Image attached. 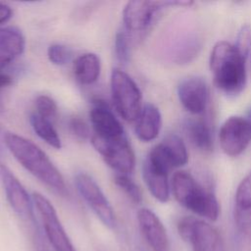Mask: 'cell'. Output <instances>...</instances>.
I'll use <instances>...</instances> for the list:
<instances>
[{
    "mask_svg": "<svg viewBox=\"0 0 251 251\" xmlns=\"http://www.w3.org/2000/svg\"><path fill=\"white\" fill-rule=\"evenodd\" d=\"M29 123L31 125L32 129L39 138H41L51 147L55 149H61V138L49 120H46L35 113L30 116Z\"/></svg>",
    "mask_w": 251,
    "mask_h": 251,
    "instance_id": "cell-21",
    "label": "cell"
},
{
    "mask_svg": "<svg viewBox=\"0 0 251 251\" xmlns=\"http://www.w3.org/2000/svg\"><path fill=\"white\" fill-rule=\"evenodd\" d=\"M234 221L237 228L243 234L251 237V209L234 207Z\"/></svg>",
    "mask_w": 251,
    "mask_h": 251,
    "instance_id": "cell-28",
    "label": "cell"
},
{
    "mask_svg": "<svg viewBox=\"0 0 251 251\" xmlns=\"http://www.w3.org/2000/svg\"><path fill=\"white\" fill-rule=\"evenodd\" d=\"M177 230L191 244L193 251H226L220 232L205 221L183 217L177 223Z\"/></svg>",
    "mask_w": 251,
    "mask_h": 251,
    "instance_id": "cell-5",
    "label": "cell"
},
{
    "mask_svg": "<svg viewBox=\"0 0 251 251\" xmlns=\"http://www.w3.org/2000/svg\"><path fill=\"white\" fill-rule=\"evenodd\" d=\"M32 240H33V248L34 251H50L48 249L47 244L45 243L42 234L40 233L39 229L36 227L33 230V235H32Z\"/></svg>",
    "mask_w": 251,
    "mask_h": 251,
    "instance_id": "cell-30",
    "label": "cell"
},
{
    "mask_svg": "<svg viewBox=\"0 0 251 251\" xmlns=\"http://www.w3.org/2000/svg\"><path fill=\"white\" fill-rule=\"evenodd\" d=\"M140 231L153 251H171L167 230L158 216L147 208L137 212Z\"/></svg>",
    "mask_w": 251,
    "mask_h": 251,
    "instance_id": "cell-14",
    "label": "cell"
},
{
    "mask_svg": "<svg viewBox=\"0 0 251 251\" xmlns=\"http://www.w3.org/2000/svg\"><path fill=\"white\" fill-rule=\"evenodd\" d=\"M91 142L106 164L118 174L128 175L133 171L135 156L126 135L116 138H102L93 134Z\"/></svg>",
    "mask_w": 251,
    "mask_h": 251,
    "instance_id": "cell-6",
    "label": "cell"
},
{
    "mask_svg": "<svg viewBox=\"0 0 251 251\" xmlns=\"http://www.w3.org/2000/svg\"><path fill=\"white\" fill-rule=\"evenodd\" d=\"M235 207L251 209V171L242 178L236 188Z\"/></svg>",
    "mask_w": 251,
    "mask_h": 251,
    "instance_id": "cell-23",
    "label": "cell"
},
{
    "mask_svg": "<svg viewBox=\"0 0 251 251\" xmlns=\"http://www.w3.org/2000/svg\"><path fill=\"white\" fill-rule=\"evenodd\" d=\"M146 158L170 172L174 168L185 165L188 160V153L184 142L179 136L169 134L151 149Z\"/></svg>",
    "mask_w": 251,
    "mask_h": 251,
    "instance_id": "cell-12",
    "label": "cell"
},
{
    "mask_svg": "<svg viewBox=\"0 0 251 251\" xmlns=\"http://www.w3.org/2000/svg\"><path fill=\"white\" fill-rule=\"evenodd\" d=\"M35 108L36 114L46 120H52L56 117L57 114V104L56 102L48 95H38L35 99Z\"/></svg>",
    "mask_w": 251,
    "mask_h": 251,
    "instance_id": "cell-24",
    "label": "cell"
},
{
    "mask_svg": "<svg viewBox=\"0 0 251 251\" xmlns=\"http://www.w3.org/2000/svg\"><path fill=\"white\" fill-rule=\"evenodd\" d=\"M129 38L126 30H120L115 37V54L118 61L126 64L129 58Z\"/></svg>",
    "mask_w": 251,
    "mask_h": 251,
    "instance_id": "cell-26",
    "label": "cell"
},
{
    "mask_svg": "<svg viewBox=\"0 0 251 251\" xmlns=\"http://www.w3.org/2000/svg\"><path fill=\"white\" fill-rule=\"evenodd\" d=\"M114 181L132 202L139 204L142 201V192L139 186L127 175L118 174L115 176Z\"/></svg>",
    "mask_w": 251,
    "mask_h": 251,
    "instance_id": "cell-22",
    "label": "cell"
},
{
    "mask_svg": "<svg viewBox=\"0 0 251 251\" xmlns=\"http://www.w3.org/2000/svg\"><path fill=\"white\" fill-rule=\"evenodd\" d=\"M13 82V78L11 75H9L6 73L0 72V90L3 88L8 87Z\"/></svg>",
    "mask_w": 251,
    "mask_h": 251,
    "instance_id": "cell-32",
    "label": "cell"
},
{
    "mask_svg": "<svg viewBox=\"0 0 251 251\" xmlns=\"http://www.w3.org/2000/svg\"><path fill=\"white\" fill-rule=\"evenodd\" d=\"M0 175L2 177L6 199L13 211L22 220L34 224L35 219L33 214V201L24 185L13 174V172L5 165L0 166Z\"/></svg>",
    "mask_w": 251,
    "mask_h": 251,
    "instance_id": "cell-11",
    "label": "cell"
},
{
    "mask_svg": "<svg viewBox=\"0 0 251 251\" xmlns=\"http://www.w3.org/2000/svg\"><path fill=\"white\" fill-rule=\"evenodd\" d=\"M77 192L104 226L113 229L117 220L115 212L97 182L87 174L79 173L75 177Z\"/></svg>",
    "mask_w": 251,
    "mask_h": 251,
    "instance_id": "cell-9",
    "label": "cell"
},
{
    "mask_svg": "<svg viewBox=\"0 0 251 251\" xmlns=\"http://www.w3.org/2000/svg\"><path fill=\"white\" fill-rule=\"evenodd\" d=\"M3 141L14 158L33 176L55 192L68 194L62 174L36 144L12 131L3 134Z\"/></svg>",
    "mask_w": 251,
    "mask_h": 251,
    "instance_id": "cell-1",
    "label": "cell"
},
{
    "mask_svg": "<svg viewBox=\"0 0 251 251\" xmlns=\"http://www.w3.org/2000/svg\"><path fill=\"white\" fill-rule=\"evenodd\" d=\"M74 75L75 78L84 85L97 81L101 73V62L94 53L79 55L74 62Z\"/></svg>",
    "mask_w": 251,
    "mask_h": 251,
    "instance_id": "cell-19",
    "label": "cell"
},
{
    "mask_svg": "<svg viewBox=\"0 0 251 251\" xmlns=\"http://www.w3.org/2000/svg\"><path fill=\"white\" fill-rule=\"evenodd\" d=\"M245 61L233 44L217 42L210 55V69L216 86L227 95L239 94L246 83Z\"/></svg>",
    "mask_w": 251,
    "mask_h": 251,
    "instance_id": "cell-2",
    "label": "cell"
},
{
    "mask_svg": "<svg viewBox=\"0 0 251 251\" xmlns=\"http://www.w3.org/2000/svg\"><path fill=\"white\" fill-rule=\"evenodd\" d=\"M169 172L157 167L145 159L142 166L144 182L151 195L159 202L165 203L170 197V184L168 180Z\"/></svg>",
    "mask_w": 251,
    "mask_h": 251,
    "instance_id": "cell-17",
    "label": "cell"
},
{
    "mask_svg": "<svg viewBox=\"0 0 251 251\" xmlns=\"http://www.w3.org/2000/svg\"><path fill=\"white\" fill-rule=\"evenodd\" d=\"M25 47V36L15 26L0 27V70L23 54Z\"/></svg>",
    "mask_w": 251,
    "mask_h": 251,
    "instance_id": "cell-16",
    "label": "cell"
},
{
    "mask_svg": "<svg viewBox=\"0 0 251 251\" xmlns=\"http://www.w3.org/2000/svg\"><path fill=\"white\" fill-rule=\"evenodd\" d=\"M47 57L52 64L63 66L70 62L72 58V50L63 44H51L47 49Z\"/></svg>",
    "mask_w": 251,
    "mask_h": 251,
    "instance_id": "cell-25",
    "label": "cell"
},
{
    "mask_svg": "<svg viewBox=\"0 0 251 251\" xmlns=\"http://www.w3.org/2000/svg\"><path fill=\"white\" fill-rule=\"evenodd\" d=\"M13 16V10L12 8L5 4L0 2V25H3L7 23Z\"/></svg>",
    "mask_w": 251,
    "mask_h": 251,
    "instance_id": "cell-31",
    "label": "cell"
},
{
    "mask_svg": "<svg viewBox=\"0 0 251 251\" xmlns=\"http://www.w3.org/2000/svg\"><path fill=\"white\" fill-rule=\"evenodd\" d=\"M111 94L118 114L126 122L136 121L142 110V94L129 75L114 69L110 78Z\"/></svg>",
    "mask_w": 251,
    "mask_h": 251,
    "instance_id": "cell-4",
    "label": "cell"
},
{
    "mask_svg": "<svg viewBox=\"0 0 251 251\" xmlns=\"http://www.w3.org/2000/svg\"><path fill=\"white\" fill-rule=\"evenodd\" d=\"M249 122H250V124H251V110H250V113H249V120H248Z\"/></svg>",
    "mask_w": 251,
    "mask_h": 251,
    "instance_id": "cell-33",
    "label": "cell"
},
{
    "mask_svg": "<svg viewBox=\"0 0 251 251\" xmlns=\"http://www.w3.org/2000/svg\"><path fill=\"white\" fill-rule=\"evenodd\" d=\"M238 53L246 59L251 51V26L249 25H244L239 29L235 44H233Z\"/></svg>",
    "mask_w": 251,
    "mask_h": 251,
    "instance_id": "cell-27",
    "label": "cell"
},
{
    "mask_svg": "<svg viewBox=\"0 0 251 251\" xmlns=\"http://www.w3.org/2000/svg\"><path fill=\"white\" fill-rule=\"evenodd\" d=\"M177 96L182 107L189 113H203L209 101V89L202 77L191 76L183 79L177 87Z\"/></svg>",
    "mask_w": 251,
    "mask_h": 251,
    "instance_id": "cell-13",
    "label": "cell"
},
{
    "mask_svg": "<svg viewBox=\"0 0 251 251\" xmlns=\"http://www.w3.org/2000/svg\"><path fill=\"white\" fill-rule=\"evenodd\" d=\"M162 127V115L159 109L147 103L142 107V110L136 120L135 135L143 142H149L157 138Z\"/></svg>",
    "mask_w": 251,
    "mask_h": 251,
    "instance_id": "cell-18",
    "label": "cell"
},
{
    "mask_svg": "<svg viewBox=\"0 0 251 251\" xmlns=\"http://www.w3.org/2000/svg\"><path fill=\"white\" fill-rule=\"evenodd\" d=\"M184 130L189 141L202 152L213 150V133L210 126L200 119H188L184 123Z\"/></svg>",
    "mask_w": 251,
    "mask_h": 251,
    "instance_id": "cell-20",
    "label": "cell"
},
{
    "mask_svg": "<svg viewBox=\"0 0 251 251\" xmlns=\"http://www.w3.org/2000/svg\"><path fill=\"white\" fill-rule=\"evenodd\" d=\"M223 151L231 157L240 155L251 141V124L248 120L233 116L222 125L219 133Z\"/></svg>",
    "mask_w": 251,
    "mask_h": 251,
    "instance_id": "cell-10",
    "label": "cell"
},
{
    "mask_svg": "<svg viewBox=\"0 0 251 251\" xmlns=\"http://www.w3.org/2000/svg\"><path fill=\"white\" fill-rule=\"evenodd\" d=\"M94 135L102 138H116L126 135L125 129L104 101L96 100L89 112Z\"/></svg>",
    "mask_w": 251,
    "mask_h": 251,
    "instance_id": "cell-15",
    "label": "cell"
},
{
    "mask_svg": "<svg viewBox=\"0 0 251 251\" xmlns=\"http://www.w3.org/2000/svg\"><path fill=\"white\" fill-rule=\"evenodd\" d=\"M188 1H128L123 10V22L126 32H143L154 22L158 12L167 6H189Z\"/></svg>",
    "mask_w": 251,
    "mask_h": 251,
    "instance_id": "cell-7",
    "label": "cell"
},
{
    "mask_svg": "<svg viewBox=\"0 0 251 251\" xmlns=\"http://www.w3.org/2000/svg\"><path fill=\"white\" fill-rule=\"evenodd\" d=\"M70 129L74 135L81 140H85L90 135V130L87 124L79 117H73L70 120Z\"/></svg>",
    "mask_w": 251,
    "mask_h": 251,
    "instance_id": "cell-29",
    "label": "cell"
},
{
    "mask_svg": "<svg viewBox=\"0 0 251 251\" xmlns=\"http://www.w3.org/2000/svg\"><path fill=\"white\" fill-rule=\"evenodd\" d=\"M172 189L176 201L186 209L210 221L218 219L220 206L215 194L200 184L189 173H175Z\"/></svg>",
    "mask_w": 251,
    "mask_h": 251,
    "instance_id": "cell-3",
    "label": "cell"
},
{
    "mask_svg": "<svg viewBox=\"0 0 251 251\" xmlns=\"http://www.w3.org/2000/svg\"><path fill=\"white\" fill-rule=\"evenodd\" d=\"M32 201L42 220L44 234L54 251H76L62 226L52 203L38 192L32 194Z\"/></svg>",
    "mask_w": 251,
    "mask_h": 251,
    "instance_id": "cell-8",
    "label": "cell"
}]
</instances>
